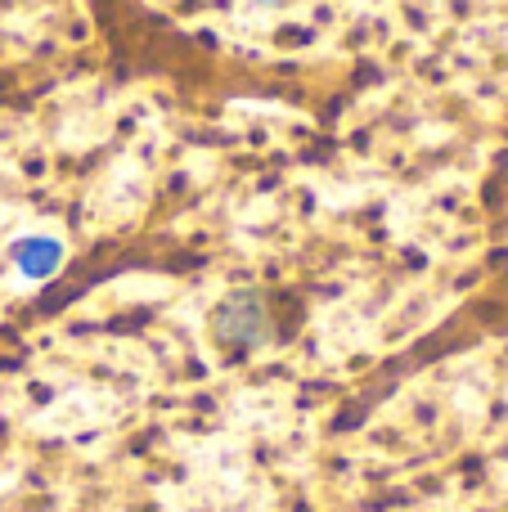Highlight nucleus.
Returning <instances> with one entry per match:
<instances>
[{"label": "nucleus", "mask_w": 508, "mask_h": 512, "mask_svg": "<svg viewBox=\"0 0 508 512\" xmlns=\"http://www.w3.org/2000/svg\"><path fill=\"white\" fill-rule=\"evenodd\" d=\"M270 324H266V306H261L257 292H239L230 297L221 310H216V337L230 346H252V342H266Z\"/></svg>", "instance_id": "f257e3e1"}]
</instances>
